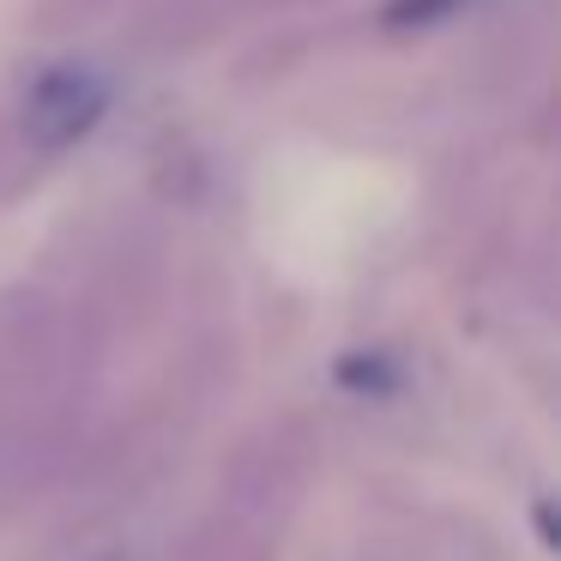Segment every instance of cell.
<instances>
[{
  "mask_svg": "<svg viewBox=\"0 0 561 561\" xmlns=\"http://www.w3.org/2000/svg\"><path fill=\"white\" fill-rule=\"evenodd\" d=\"M103 110H110V85L98 73H85V67H49L25 91V134L43 151H67L103 122Z\"/></svg>",
  "mask_w": 561,
  "mask_h": 561,
  "instance_id": "6da1fadb",
  "label": "cell"
}]
</instances>
